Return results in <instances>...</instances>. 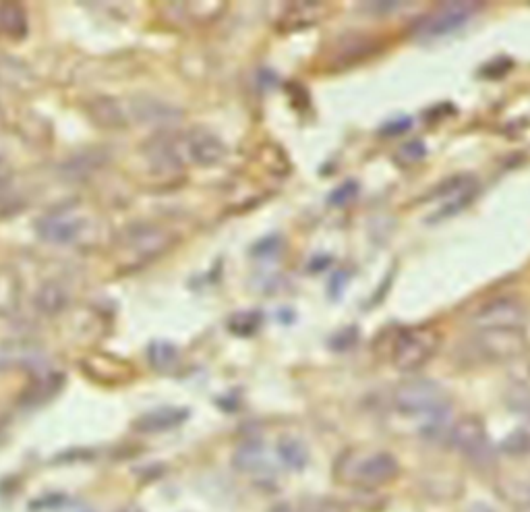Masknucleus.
<instances>
[{
	"label": "nucleus",
	"instance_id": "1",
	"mask_svg": "<svg viewBox=\"0 0 530 512\" xmlns=\"http://www.w3.org/2000/svg\"><path fill=\"white\" fill-rule=\"evenodd\" d=\"M400 473L394 454L386 450H348L338 459L336 479L359 490H377L388 486Z\"/></svg>",
	"mask_w": 530,
	"mask_h": 512
},
{
	"label": "nucleus",
	"instance_id": "2",
	"mask_svg": "<svg viewBox=\"0 0 530 512\" xmlns=\"http://www.w3.org/2000/svg\"><path fill=\"white\" fill-rule=\"evenodd\" d=\"M392 405L406 417H421L427 428L437 430V423H444L450 411V394L444 386L433 380H408L392 392Z\"/></svg>",
	"mask_w": 530,
	"mask_h": 512
},
{
	"label": "nucleus",
	"instance_id": "3",
	"mask_svg": "<svg viewBox=\"0 0 530 512\" xmlns=\"http://www.w3.org/2000/svg\"><path fill=\"white\" fill-rule=\"evenodd\" d=\"M439 345L441 332L435 326H408L392 338L390 361L398 372H417L435 357Z\"/></svg>",
	"mask_w": 530,
	"mask_h": 512
},
{
	"label": "nucleus",
	"instance_id": "4",
	"mask_svg": "<svg viewBox=\"0 0 530 512\" xmlns=\"http://www.w3.org/2000/svg\"><path fill=\"white\" fill-rule=\"evenodd\" d=\"M473 349L483 361L489 363H510L520 359L526 349V336L524 330H510V328H497V330H477L473 336Z\"/></svg>",
	"mask_w": 530,
	"mask_h": 512
},
{
	"label": "nucleus",
	"instance_id": "5",
	"mask_svg": "<svg viewBox=\"0 0 530 512\" xmlns=\"http://www.w3.org/2000/svg\"><path fill=\"white\" fill-rule=\"evenodd\" d=\"M470 324H473L477 330H497V328L524 330L526 309L522 301L516 297H493L481 303L473 311Z\"/></svg>",
	"mask_w": 530,
	"mask_h": 512
},
{
	"label": "nucleus",
	"instance_id": "6",
	"mask_svg": "<svg viewBox=\"0 0 530 512\" xmlns=\"http://www.w3.org/2000/svg\"><path fill=\"white\" fill-rule=\"evenodd\" d=\"M450 440H452V446L475 465H487L493 457L489 434L485 430V423L479 417L466 415L458 419L452 428Z\"/></svg>",
	"mask_w": 530,
	"mask_h": 512
},
{
	"label": "nucleus",
	"instance_id": "7",
	"mask_svg": "<svg viewBox=\"0 0 530 512\" xmlns=\"http://www.w3.org/2000/svg\"><path fill=\"white\" fill-rule=\"evenodd\" d=\"M174 144L181 162H193L197 166H214L226 156V146L222 144V139L216 133L201 127L176 137Z\"/></svg>",
	"mask_w": 530,
	"mask_h": 512
},
{
	"label": "nucleus",
	"instance_id": "8",
	"mask_svg": "<svg viewBox=\"0 0 530 512\" xmlns=\"http://www.w3.org/2000/svg\"><path fill=\"white\" fill-rule=\"evenodd\" d=\"M479 9V3H446L444 7L429 13L417 27L421 38H441L448 36L473 17Z\"/></svg>",
	"mask_w": 530,
	"mask_h": 512
},
{
	"label": "nucleus",
	"instance_id": "9",
	"mask_svg": "<svg viewBox=\"0 0 530 512\" xmlns=\"http://www.w3.org/2000/svg\"><path fill=\"white\" fill-rule=\"evenodd\" d=\"M172 241L174 237L168 231L154 224L133 226L127 237L129 249H135L137 251L135 255H141V258H154V255H160L172 245Z\"/></svg>",
	"mask_w": 530,
	"mask_h": 512
},
{
	"label": "nucleus",
	"instance_id": "10",
	"mask_svg": "<svg viewBox=\"0 0 530 512\" xmlns=\"http://www.w3.org/2000/svg\"><path fill=\"white\" fill-rule=\"evenodd\" d=\"M81 226L83 222L79 218H73L67 214H52V216L42 218L36 229L44 241L63 245V243H71L73 239H77Z\"/></svg>",
	"mask_w": 530,
	"mask_h": 512
},
{
	"label": "nucleus",
	"instance_id": "11",
	"mask_svg": "<svg viewBox=\"0 0 530 512\" xmlns=\"http://www.w3.org/2000/svg\"><path fill=\"white\" fill-rule=\"evenodd\" d=\"M187 417H189L187 409L160 407V409H154L150 413L141 415L133 423V428H135V432H141V434H160V432H168V430L176 428V425H181Z\"/></svg>",
	"mask_w": 530,
	"mask_h": 512
},
{
	"label": "nucleus",
	"instance_id": "12",
	"mask_svg": "<svg viewBox=\"0 0 530 512\" xmlns=\"http://www.w3.org/2000/svg\"><path fill=\"white\" fill-rule=\"evenodd\" d=\"M446 189H439V195L444 197L441 210L435 214V218H446L452 214H458L462 208L468 206L470 199L477 193V183L470 177H458L450 185H444Z\"/></svg>",
	"mask_w": 530,
	"mask_h": 512
},
{
	"label": "nucleus",
	"instance_id": "13",
	"mask_svg": "<svg viewBox=\"0 0 530 512\" xmlns=\"http://www.w3.org/2000/svg\"><path fill=\"white\" fill-rule=\"evenodd\" d=\"M323 13H326V7H323L321 3H294L282 15L280 30L284 32L303 30V27L317 23Z\"/></svg>",
	"mask_w": 530,
	"mask_h": 512
},
{
	"label": "nucleus",
	"instance_id": "14",
	"mask_svg": "<svg viewBox=\"0 0 530 512\" xmlns=\"http://www.w3.org/2000/svg\"><path fill=\"white\" fill-rule=\"evenodd\" d=\"M69 293L61 282H44L36 293V307L44 316H58L69 307Z\"/></svg>",
	"mask_w": 530,
	"mask_h": 512
},
{
	"label": "nucleus",
	"instance_id": "15",
	"mask_svg": "<svg viewBox=\"0 0 530 512\" xmlns=\"http://www.w3.org/2000/svg\"><path fill=\"white\" fill-rule=\"evenodd\" d=\"M27 34V17L15 3L0 5V36L19 40Z\"/></svg>",
	"mask_w": 530,
	"mask_h": 512
},
{
	"label": "nucleus",
	"instance_id": "16",
	"mask_svg": "<svg viewBox=\"0 0 530 512\" xmlns=\"http://www.w3.org/2000/svg\"><path fill=\"white\" fill-rule=\"evenodd\" d=\"M19 297H21V284L19 276L0 266V316H9L19 307Z\"/></svg>",
	"mask_w": 530,
	"mask_h": 512
},
{
	"label": "nucleus",
	"instance_id": "17",
	"mask_svg": "<svg viewBox=\"0 0 530 512\" xmlns=\"http://www.w3.org/2000/svg\"><path fill=\"white\" fill-rule=\"evenodd\" d=\"M90 117L94 123L100 127H123L125 125V115L119 106V102H114L110 98H100L90 106Z\"/></svg>",
	"mask_w": 530,
	"mask_h": 512
},
{
	"label": "nucleus",
	"instance_id": "18",
	"mask_svg": "<svg viewBox=\"0 0 530 512\" xmlns=\"http://www.w3.org/2000/svg\"><path fill=\"white\" fill-rule=\"evenodd\" d=\"M265 463V452H263V446L255 440H249L245 444H241L237 448V452H234V467H237L239 471H245V473H255L263 467Z\"/></svg>",
	"mask_w": 530,
	"mask_h": 512
},
{
	"label": "nucleus",
	"instance_id": "19",
	"mask_svg": "<svg viewBox=\"0 0 530 512\" xmlns=\"http://www.w3.org/2000/svg\"><path fill=\"white\" fill-rule=\"evenodd\" d=\"M278 454L286 467L297 469V471H301L309 461V452L305 444L297 438H282L278 442Z\"/></svg>",
	"mask_w": 530,
	"mask_h": 512
},
{
	"label": "nucleus",
	"instance_id": "20",
	"mask_svg": "<svg viewBox=\"0 0 530 512\" xmlns=\"http://www.w3.org/2000/svg\"><path fill=\"white\" fill-rule=\"evenodd\" d=\"M135 106L139 108V119L143 123H172L176 117H179V112L160 102L147 100L145 104H135Z\"/></svg>",
	"mask_w": 530,
	"mask_h": 512
},
{
	"label": "nucleus",
	"instance_id": "21",
	"mask_svg": "<svg viewBox=\"0 0 530 512\" xmlns=\"http://www.w3.org/2000/svg\"><path fill=\"white\" fill-rule=\"evenodd\" d=\"M176 359H179V353H176V349L168 343H154L150 347V361L156 369H160V372H166V369H170Z\"/></svg>",
	"mask_w": 530,
	"mask_h": 512
},
{
	"label": "nucleus",
	"instance_id": "22",
	"mask_svg": "<svg viewBox=\"0 0 530 512\" xmlns=\"http://www.w3.org/2000/svg\"><path fill=\"white\" fill-rule=\"evenodd\" d=\"M427 154V148L425 144H421V141H408L406 146H402L396 154V160L402 164V166H412V164H417L425 158Z\"/></svg>",
	"mask_w": 530,
	"mask_h": 512
},
{
	"label": "nucleus",
	"instance_id": "23",
	"mask_svg": "<svg viewBox=\"0 0 530 512\" xmlns=\"http://www.w3.org/2000/svg\"><path fill=\"white\" fill-rule=\"evenodd\" d=\"M228 328L239 336H251L259 328V314H239L234 316Z\"/></svg>",
	"mask_w": 530,
	"mask_h": 512
},
{
	"label": "nucleus",
	"instance_id": "24",
	"mask_svg": "<svg viewBox=\"0 0 530 512\" xmlns=\"http://www.w3.org/2000/svg\"><path fill=\"white\" fill-rule=\"evenodd\" d=\"M359 195V185L355 181H346L344 185H340L332 195H330V206L334 208H344L348 204H352V199Z\"/></svg>",
	"mask_w": 530,
	"mask_h": 512
},
{
	"label": "nucleus",
	"instance_id": "25",
	"mask_svg": "<svg viewBox=\"0 0 530 512\" xmlns=\"http://www.w3.org/2000/svg\"><path fill=\"white\" fill-rule=\"evenodd\" d=\"M272 512H346V510L334 502H315V504H305L303 508H294V504H278Z\"/></svg>",
	"mask_w": 530,
	"mask_h": 512
},
{
	"label": "nucleus",
	"instance_id": "26",
	"mask_svg": "<svg viewBox=\"0 0 530 512\" xmlns=\"http://www.w3.org/2000/svg\"><path fill=\"white\" fill-rule=\"evenodd\" d=\"M21 357L17 355V351H11L7 347H0V372H3V369L11 367L13 363H17Z\"/></svg>",
	"mask_w": 530,
	"mask_h": 512
},
{
	"label": "nucleus",
	"instance_id": "27",
	"mask_svg": "<svg viewBox=\"0 0 530 512\" xmlns=\"http://www.w3.org/2000/svg\"><path fill=\"white\" fill-rule=\"evenodd\" d=\"M121 512H143V510L137 508V506H127V508H123Z\"/></svg>",
	"mask_w": 530,
	"mask_h": 512
},
{
	"label": "nucleus",
	"instance_id": "28",
	"mask_svg": "<svg viewBox=\"0 0 530 512\" xmlns=\"http://www.w3.org/2000/svg\"><path fill=\"white\" fill-rule=\"evenodd\" d=\"M0 436H3V432H0Z\"/></svg>",
	"mask_w": 530,
	"mask_h": 512
}]
</instances>
